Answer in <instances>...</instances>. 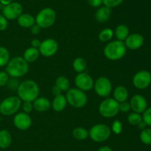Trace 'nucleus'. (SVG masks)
Returning a JSON list of instances; mask_svg holds the SVG:
<instances>
[{
	"label": "nucleus",
	"mask_w": 151,
	"mask_h": 151,
	"mask_svg": "<svg viewBox=\"0 0 151 151\" xmlns=\"http://www.w3.org/2000/svg\"><path fill=\"white\" fill-rule=\"evenodd\" d=\"M16 91L22 102H33L39 96L40 88L35 81L27 79L19 84Z\"/></svg>",
	"instance_id": "f257e3e1"
},
{
	"label": "nucleus",
	"mask_w": 151,
	"mask_h": 151,
	"mask_svg": "<svg viewBox=\"0 0 151 151\" xmlns=\"http://www.w3.org/2000/svg\"><path fill=\"white\" fill-rule=\"evenodd\" d=\"M5 71L11 78H20L28 73L29 64L22 56H15L6 65Z\"/></svg>",
	"instance_id": "f03ea898"
},
{
	"label": "nucleus",
	"mask_w": 151,
	"mask_h": 151,
	"mask_svg": "<svg viewBox=\"0 0 151 151\" xmlns=\"http://www.w3.org/2000/svg\"><path fill=\"white\" fill-rule=\"evenodd\" d=\"M127 47L124 41L119 40L110 41L104 47L103 53L109 60L118 61L125 56Z\"/></svg>",
	"instance_id": "7ed1b4c3"
},
{
	"label": "nucleus",
	"mask_w": 151,
	"mask_h": 151,
	"mask_svg": "<svg viewBox=\"0 0 151 151\" xmlns=\"http://www.w3.org/2000/svg\"><path fill=\"white\" fill-rule=\"evenodd\" d=\"M22 104V100L18 96H8L0 102V113L5 116L15 115L21 108Z\"/></svg>",
	"instance_id": "20e7f679"
},
{
	"label": "nucleus",
	"mask_w": 151,
	"mask_h": 151,
	"mask_svg": "<svg viewBox=\"0 0 151 151\" xmlns=\"http://www.w3.org/2000/svg\"><path fill=\"white\" fill-rule=\"evenodd\" d=\"M66 98L68 104L75 108L83 107L86 105L88 102V96L86 93L77 87L70 88L66 91Z\"/></svg>",
	"instance_id": "39448f33"
},
{
	"label": "nucleus",
	"mask_w": 151,
	"mask_h": 151,
	"mask_svg": "<svg viewBox=\"0 0 151 151\" xmlns=\"http://www.w3.org/2000/svg\"><path fill=\"white\" fill-rule=\"evenodd\" d=\"M57 18L55 11L51 7H45L40 10L35 16V23L41 28H49L55 24Z\"/></svg>",
	"instance_id": "423d86ee"
},
{
	"label": "nucleus",
	"mask_w": 151,
	"mask_h": 151,
	"mask_svg": "<svg viewBox=\"0 0 151 151\" xmlns=\"http://www.w3.org/2000/svg\"><path fill=\"white\" fill-rule=\"evenodd\" d=\"M99 113L104 118H110L116 116L119 113V102L114 98H106L99 105Z\"/></svg>",
	"instance_id": "0eeeda50"
},
{
	"label": "nucleus",
	"mask_w": 151,
	"mask_h": 151,
	"mask_svg": "<svg viewBox=\"0 0 151 151\" xmlns=\"http://www.w3.org/2000/svg\"><path fill=\"white\" fill-rule=\"evenodd\" d=\"M111 134V127L104 124H95L88 131V137L95 142H103L108 140Z\"/></svg>",
	"instance_id": "6e6552de"
},
{
	"label": "nucleus",
	"mask_w": 151,
	"mask_h": 151,
	"mask_svg": "<svg viewBox=\"0 0 151 151\" xmlns=\"http://www.w3.org/2000/svg\"><path fill=\"white\" fill-rule=\"evenodd\" d=\"M112 83L109 78L106 76H100L94 81V91L97 96L103 98H107L112 91Z\"/></svg>",
	"instance_id": "1a4fd4ad"
},
{
	"label": "nucleus",
	"mask_w": 151,
	"mask_h": 151,
	"mask_svg": "<svg viewBox=\"0 0 151 151\" xmlns=\"http://www.w3.org/2000/svg\"><path fill=\"white\" fill-rule=\"evenodd\" d=\"M23 13V7L17 1H13L10 4L4 5L1 10V14L7 20H15Z\"/></svg>",
	"instance_id": "9d476101"
},
{
	"label": "nucleus",
	"mask_w": 151,
	"mask_h": 151,
	"mask_svg": "<svg viewBox=\"0 0 151 151\" xmlns=\"http://www.w3.org/2000/svg\"><path fill=\"white\" fill-rule=\"evenodd\" d=\"M132 82L136 88L139 90H145L151 84V73L145 70L139 71L134 74Z\"/></svg>",
	"instance_id": "9b49d317"
},
{
	"label": "nucleus",
	"mask_w": 151,
	"mask_h": 151,
	"mask_svg": "<svg viewBox=\"0 0 151 151\" xmlns=\"http://www.w3.org/2000/svg\"><path fill=\"white\" fill-rule=\"evenodd\" d=\"M94 81L92 77L87 73H78L75 78V84L77 88L83 91H89L94 87Z\"/></svg>",
	"instance_id": "f8f14e48"
},
{
	"label": "nucleus",
	"mask_w": 151,
	"mask_h": 151,
	"mask_svg": "<svg viewBox=\"0 0 151 151\" xmlns=\"http://www.w3.org/2000/svg\"><path fill=\"white\" fill-rule=\"evenodd\" d=\"M38 50L40 55H42L44 57H51L58 50V43L54 38H47L41 41Z\"/></svg>",
	"instance_id": "ddd939ff"
},
{
	"label": "nucleus",
	"mask_w": 151,
	"mask_h": 151,
	"mask_svg": "<svg viewBox=\"0 0 151 151\" xmlns=\"http://www.w3.org/2000/svg\"><path fill=\"white\" fill-rule=\"evenodd\" d=\"M13 124L20 130H27L32 125V118L30 115L24 112L17 113L13 117Z\"/></svg>",
	"instance_id": "4468645a"
},
{
	"label": "nucleus",
	"mask_w": 151,
	"mask_h": 151,
	"mask_svg": "<svg viewBox=\"0 0 151 151\" xmlns=\"http://www.w3.org/2000/svg\"><path fill=\"white\" fill-rule=\"evenodd\" d=\"M131 108L134 112L142 113L147 108V102L145 98L139 94H136L132 96L130 101Z\"/></svg>",
	"instance_id": "2eb2a0df"
},
{
	"label": "nucleus",
	"mask_w": 151,
	"mask_h": 151,
	"mask_svg": "<svg viewBox=\"0 0 151 151\" xmlns=\"http://www.w3.org/2000/svg\"><path fill=\"white\" fill-rule=\"evenodd\" d=\"M125 44L127 49L138 50L144 44V37L139 33H131L128 35L125 40Z\"/></svg>",
	"instance_id": "dca6fc26"
},
{
	"label": "nucleus",
	"mask_w": 151,
	"mask_h": 151,
	"mask_svg": "<svg viewBox=\"0 0 151 151\" xmlns=\"http://www.w3.org/2000/svg\"><path fill=\"white\" fill-rule=\"evenodd\" d=\"M111 9L106 6L98 7L95 13L96 20L99 23H105L109 20L111 16Z\"/></svg>",
	"instance_id": "f3484780"
},
{
	"label": "nucleus",
	"mask_w": 151,
	"mask_h": 151,
	"mask_svg": "<svg viewBox=\"0 0 151 151\" xmlns=\"http://www.w3.org/2000/svg\"><path fill=\"white\" fill-rule=\"evenodd\" d=\"M32 105H33L34 109L40 113L46 112L51 107V102L46 97H39L38 96L32 102Z\"/></svg>",
	"instance_id": "a211bd4d"
},
{
	"label": "nucleus",
	"mask_w": 151,
	"mask_h": 151,
	"mask_svg": "<svg viewBox=\"0 0 151 151\" xmlns=\"http://www.w3.org/2000/svg\"><path fill=\"white\" fill-rule=\"evenodd\" d=\"M68 105L67 100H66V96H63V94L58 95L57 96H55L52 102V107L55 112H62L65 108Z\"/></svg>",
	"instance_id": "6ab92c4d"
},
{
	"label": "nucleus",
	"mask_w": 151,
	"mask_h": 151,
	"mask_svg": "<svg viewBox=\"0 0 151 151\" xmlns=\"http://www.w3.org/2000/svg\"><path fill=\"white\" fill-rule=\"evenodd\" d=\"M114 99L118 102L119 103L122 102H125L128 100V96H129V93H128V90L125 86L119 85L117 87H115L114 90Z\"/></svg>",
	"instance_id": "aec40b11"
},
{
	"label": "nucleus",
	"mask_w": 151,
	"mask_h": 151,
	"mask_svg": "<svg viewBox=\"0 0 151 151\" xmlns=\"http://www.w3.org/2000/svg\"><path fill=\"white\" fill-rule=\"evenodd\" d=\"M17 22L22 28H30L35 24V19L29 13H22L17 19Z\"/></svg>",
	"instance_id": "412c9836"
},
{
	"label": "nucleus",
	"mask_w": 151,
	"mask_h": 151,
	"mask_svg": "<svg viewBox=\"0 0 151 151\" xmlns=\"http://www.w3.org/2000/svg\"><path fill=\"white\" fill-rule=\"evenodd\" d=\"M40 52L38 49L35 47H28L24 50L23 54V58L28 63H32L35 62L39 58Z\"/></svg>",
	"instance_id": "4be33fe9"
},
{
	"label": "nucleus",
	"mask_w": 151,
	"mask_h": 151,
	"mask_svg": "<svg viewBox=\"0 0 151 151\" xmlns=\"http://www.w3.org/2000/svg\"><path fill=\"white\" fill-rule=\"evenodd\" d=\"M13 141L11 134L7 130H0V148L1 149H7L10 147Z\"/></svg>",
	"instance_id": "5701e85b"
},
{
	"label": "nucleus",
	"mask_w": 151,
	"mask_h": 151,
	"mask_svg": "<svg viewBox=\"0 0 151 151\" xmlns=\"http://www.w3.org/2000/svg\"><path fill=\"white\" fill-rule=\"evenodd\" d=\"M114 36H116V40L119 41H125L127 37L130 34L129 28L125 25H119L114 31Z\"/></svg>",
	"instance_id": "b1692460"
},
{
	"label": "nucleus",
	"mask_w": 151,
	"mask_h": 151,
	"mask_svg": "<svg viewBox=\"0 0 151 151\" xmlns=\"http://www.w3.org/2000/svg\"><path fill=\"white\" fill-rule=\"evenodd\" d=\"M72 68H73L74 70L78 73L84 72L87 68L86 61L83 57H77L73 61Z\"/></svg>",
	"instance_id": "393cba45"
},
{
	"label": "nucleus",
	"mask_w": 151,
	"mask_h": 151,
	"mask_svg": "<svg viewBox=\"0 0 151 151\" xmlns=\"http://www.w3.org/2000/svg\"><path fill=\"white\" fill-rule=\"evenodd\" d=\"M55 85L60 89L63 91H68L70 89V81L63 76H60L55 79Z\"/></svg>",
	"instance_id": "a878e982"
},
{
	"label": "nucleus",
	"mask_w": 151,
	"mask_h": 151,
	"mask_svg": "<svg viewBox=\"0 0 151 151\" xmlns=\"http://www.w3.org/2000/svg\"><path fill=\"white\" fill-rule=\"evenodd\" d=\"M72 136L77 140L83 141L88 137V131L86 128L82 127H75L72 130Z\"/></svg>",
	"instance_id": "bb28decb"
},
{
	"label": "nucleus",
	"mask_w": 151,
	"mask_h": 151,
	"mask_svg": "<svg viewBox=\"0 0 151 151\" xmlns=\"http://www.w3.org/2000/svg\"><path fill=\"white\" fill-rule=\"evenodd\" d=\"M114 35V33L113 30L108 28H105L103 30L100 31L98 38L99 40L102 42H109L113 38Z\"/></svg>",
	"instance_id": "cd10ccee"
},
{
	"label": "nucleus",
	"mask_w": 151,
	"mask_h": 151,
	"mask_svg": "<svg viewBox=\"0 0 151 151\" xmlns=\"http://www.w3.org/2000/svg\"><path fill=\"white\" fill-rule=\"evenodd\" d=\"M10 59L9 50L3 46H0V68L6 67Z\"/></svg>",
	"instance_id": "c85d7f7f"
},
{
	"label": "nucleus",
	"mask_w": 151,
	"mask_h": 151,
	"mask_svg": "<svg viewBox=\"0 0 151 151\" xmlns=\"http://www.w3.org/2000/svg\"><path fill=\"white\" fill-rule=\"evenodd\" d=\"M127 120L131 125L138 126L142 121V115L138 113L133 112L128 115Z\"/></svg>",
	"instance_id": "c756f323"
},
{
	"label": "nucleus",
	"mask_w": 151,
	"mask_h": 151,
	"mask_svg": "<svg viewBox=\"0 0 151 151\" xmlns=\"http://www.w3.org/2000/svg\"><path fill=\"white\" fill-rule=\"evenodd\" d=\"M140 140L146 145H151V128H145L140 133Z\"/></svg>",
	"instance_id": "7c9ffc66"
},
{
	"label": "nucleus",
	"mask_w": 151,
	"mask_h": 151,
	"mask_svg": "<svg viewBox=\"0 0 151 151\" xmlns=\"http://www.w3.org/2000/svg\"><path fill=\"white\" fill-rule=\"evenodd\" d=\"M111 130V132H113L114 134L119 135L122 132V130H123V125H122V122H121L119 120L116 119L113 121V123H112Z\"/></svg>",
	"instance_id": "2f4dec72"
},
{
	"label": "nucleus",
	"mask_w": 151,
	"mask_h": 151,
	"mask_svg": "<svg viewBox=\"0 0 151 151\" xmlns=\"http://www.w3.org/2000/svg\"><path fill=\"white\" fill-rule=\"evenodd\" d=\"M123 1L124 0H103V4L106 7L112 9L114 7L119 6L121 4H122Z\"/></svg>",
	"instance_id": "473e14b6"
},
{
	"label": "nucleus",
	"mask_w": 151,
	"mask_h": 151,
	"mask_svg": "<svg viewBox=\"0 0 151 151\" xmlns=\"http://www.w3.org/2000/svg\"><path fill=\"white\" fill-rule=\"evenodd\" d=\"M142 113V121L146 125L151 127V107L147 108Z\"/></svg>",
	"instance_id": "72a5a7b5"
},
{
	"label": "nucleus",
	"mask_w": 151,
	"mask_h": 151,
	"mask_svg": "<svg viewBox=\"0 0 151 151\" xmlns=\"http://www.w3.org/2000/svg\"><path fill=\"white\" fill-rule=\"evenodd\" d=\"M10 79V76L6 71H0V87L7 85Z\"/></svg>",
	"instance_id": "f704fd0d"
},
{
	"label": "nucleus",
	"mask_w": 151,
	"mask_h": 151,
	"mask_svg": "<svg viewBox=\"0 0 151 151\" xmlns=\"http://www.w3.org/2000/svg\"><path fill=\"white\" fill-rule=\"evenodd\" d=\"M131 110V105H130V103L128 102V101H125V102H120V103H119V112L128 113Z\"/></svg>",
	"instance_id": "c9c22d12"
},
{
	"label": "nucleus",
	"mask_w": 151,
	"mask_h": 151,
	"mask_svg": "<svg viewBox=\"0 0 151 151\" xmlns=\"http://www.w3.org/2000/svg\"><path fill=\"white\" fill-rule=\"evenodd\" d=\"M22 110H23V112L26 113H30L32 110H33V105H32V102H23V103L22 104Z\"/></svg>",
	"instance_id": "e433bc0d"
},
{
	"label": "nucleus",
	"mask_w": 151,
	"mask_h": 151,
	"mask_svg": "<svg viewBox=\"0 0 151 151\" xmlns=\"http://www.w3.org/2000/svg\"><path fill=\"white\" fill-rule=\"evenodd\" d=\"M8 26V20L3 16L0 14V31H4Z\"/></svg>",
	"instance_id": "4c0bfd02"
},
{
	"label": "nucleus",
	"mask_w": 151,
	"mask_h": 151,
	"mask_svg": "<svg viewBox=\"0 0 151 151\" xmlns=\"http://www.w3.org/2000/svg\"><path fill=\"white\" fill-rule=\"evenodd\" d=\"M18 79L16 78H11L10 79H9L8 82H7V85L8 86V87L11 90H17L18 87L19 85V83L18 82Z\"/></svg>",
	"instance_id": "58836bf2"
},
{
	"label": "nucleus",
	"mask_w": 151,
	"mask_h": 151,
	"mask_svg": "<svg viewBox=\"0 0 151 151\" xmlns=\"http://www.w3.org/2000/svg\"><path fill=\"white\" fill-rule=\"evenodd\" d=\"M86 1L93 7H100L103 4V0H86Z\"/></svg>",
	"instance_id": "ea45409f"
},
{
	"label": "nucleus",
	"mask_w": 151,
	"mask_h": 151,
	"mask_svg": "<svg viewBox=\"0 0 151 151\" xmlns=\"http://www.w3.org/2000/svg\"><path fill=\"white\" fill-rule=\"evenodd\" d=\"M41 30V28L39 25H37L36 23L34 24L32 27L30 28V32L32 35H38Z\"/></svg>",
	"instance_id": "a19ab883"
},
{
	"label": "nucleus",
	"mask_w": 151,
	"mask_h": 151,
	"mask_svg": "<svg viewBox=\"0 0 151 151\" xmlns=\"http://www.w3.org/2000/svg\"><path fill=\"white\" fill-rule=\"evenodd\" d=\"M41 41H40L39 39H38V38H34V39H32V41H31V47L38 49L40 45H41Z\"/></svg>",
	"instance_id": "79ce46f5"
},
{
	"label": "nucleus",
	"mask_w": 151,
	"mask_h": 151,
	"mask_svg": "<svg viewBox=\"0 0 151 151\" xmlns=\"http://www.w3.org/2000/svg\"><path fill=\"white\" fill-rule=\"evenodd\" d=\"M52 94L54 95L55 96H58V95L61 94L62 90H60L59 87H58L56 85H54L52 88Z\"/></svg>",
	"instance_id": "37998d69"
},
{
	"label": "nucleus",
	"mask_w": 151,
	"mask_h": 151,
	"mask_svg": "<svg viewBox=\"0 0 151 151\" xmlns=\"http://www.w3.org/2000/svg\"><path fill=\"white\" fill-rule=\"evenodd\" d=\"M97 151H113V150L109 146H103L99 148Z\"/></svg>",
	"instance_id": "c03bdc74"
},
{
	"label": "nucleus",
	"mask_w": 151,
	"mask_h": 151,
	"mask_svg": "<svg viewBox=\"0 0 151 151\" xmlns=\"http://www.w3.org/2000/svg\"><path fill=\"white\" fill-rule=\"evenodd\" d=\"M14 0H0V3H1L2 5H7V4H10V3L13 2Z\"/></svg>",
	"instance_id": "a18cd8bd"
},
{
	"label": "nucleus",
	"mask_w": 151,
	"mask_h": 151,
	"mask_svg": "<svg viewBox=\"0 0 151 151\" xmlns=\"http://www.w3.org/2000/svg\"><path fill=\"white\" fill-rule=\"evenodd\" d=\"M139 128L140 129H142V130H143V129H145V128H146V127H147V125H146V124L144 122V121H142L141 123H140L139 124Z\"/></svg>",
	"instance_id": "49530a36"
}]
</instances>
